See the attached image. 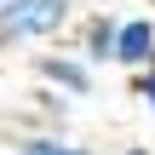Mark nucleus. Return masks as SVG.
<instances>
[{
	"label": "nucleus",
	"instance_id": "f257e3e1",
	"mask_svg": "<svg viewBox=\"0 0 155 155\" xmlns=\"http://www.w3.org/2000/svg\"><path fill=\"white\" fill-rule=\"evenodd\" d=\"M81 0H0V52L12 46H58L75 29Z\"/></svg>",
	"mask_w": 155,
	"mask_h": 155
},
{
	"label": "nucleus",
	"instance_id": "f03ea898",
	"mask_svg": "<svg viewBox=\"0 0 155 155\" xmlns=\"http://www.w3.org/2000/svg\"><path fill=\"white\" fill-rule=\"evenodd\" d=\"M35 81H40V86H58L63 98H92L98 69H92L75 46H63V52H40V58H35Z\"/></svg>",
	"mask_w": 155,
	"mask_h": 155
},
{
	"label": "nucleus",
	"instance_id": "7ed1b4c3",
	"mask_svg": "<svg viewBox=\"0 0 155 155\" xmlns=\"http://www.w3.org/2000/svg\"><path fill=\"white\" fill-rule=\"evenodd\" d=\"M115 29H121V17H109V12H81L75 29H69V46H75L92 69H109V63H115Z\"/></svg>",
	"mask_w": 155,
	"mask_h": 155
},
{
	"label": "nucleus",
	"instance_id": "20e7f679",
	"mask_svg": "<svg viewBox=\"0 0 155 155\" xmlns=\"http://www.w3.org/2000/svg\"><path fill=\"white\" fill-rule=\"evenodd\" d=\"M115 63H121L127 75L144 69V63H155V12L121 17V29H115Z\"/></svg>",
	"mask_w": 155,
	"mask_h": 155
},
{
	"label": "nucleus",
	"instance_id": "39448f33",
	"mask_svg": "<svg viewBox=\"0 0 155 155\" xmlns=\"http://www.w3.org/2000/svg\"><path fill=\"white\" fill-rule=\"evenodd\" d=\"M12 155H92V150L75 144L69 132H58V127H35V132L12 138Z\"/></svg>",
	"mask_w": 155,
	"mask_h": 155
},
{
	"label": "nucleus",
	"instance_id": "423d86ee",
	"mask_svg": "<svg viewBox=\"0 0 155 155\" xmlns=\"http://www.w3.org/2000/svg\"><path fill=\"white\" fill-rule=\"evenodd\" d=\"M29 109H35L40 127H58V132H63V121H69V98H63L58 86H35V92H29Z\"/></svg>",
	"mask_w": 155,
	"mask_h": 155
},
{
	"label": "nucleus",
	"instance_id": "0eeeda50",
	"mask_svg": "<svg viewBox=\"0 0 155 155\" xmlns=\"http://www.w3.org/2000/svg\"><path fill=\"white\" fill-rule=\"evenodd\" d=\"M132 98H138V104H144V109L155 115V63H144V69H132Z\"/></svg>",
	"mask_w": 155,
	"mask_h": 155
},
{
	"label": "nucleus",
	"instance_id": "6e6552de",
	"mask_svg": "<svg viewBox=\"0 0 155 155\" xmlns=\"http://www.w3.org/2000/svg\"><path fill=\"white\" fill-rule=\"evenodd\" d=\"M121 155H155V150H144V144H127V150H121Z\"/></svg>",
	"mask_w": 155,
	"mask_h": 155
}]
</instances>
